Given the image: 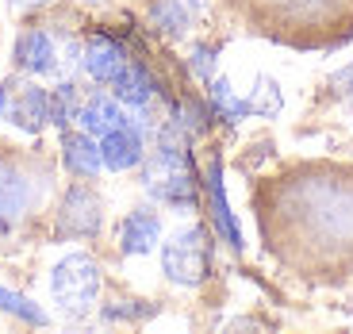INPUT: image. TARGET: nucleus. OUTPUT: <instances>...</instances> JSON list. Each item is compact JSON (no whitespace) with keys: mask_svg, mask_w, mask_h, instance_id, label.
I'll return each mask as SVG.
<instances>
[{"mask_svg":"<svg viewBox=\"0 0 353 334\" xmlns=\"http://www.w3.org/2000/svg\"><path fill=\"white\" fill-rule=\"evenodd\" d=\"M330 88H334V92H338L342 100H353V58L334 73V77H330Z\"/></svg>","mask_w":353,"mask_h":334,"instance_id":"4be33fe9","label":"nucleus"},{"mask_svg":"<svg viewBox=\"0 0 353 334\" xmlns=\"http://www.w3.org/2000/svg\"><path fill=\"white\" fill-rule=\"evenodd\" d=\"M100 219H104V204L92 188L73 185L70 193L58 204V235L62 238H88L100 230Z\"/></svg>","mask_w":353,"mask_h":334,"instance_id":"0eeeda50","label":"nucleus"},{"mask_svg":"<svg viewBox=\"0 0 353 334\" xmlns=\"http://www.w3.org/2000/svg\"><path fill=\"white\" fill-rule=\"evenodd\" d=\"M0 311H8V315L23 319V323H46V315L31 304V299H23L19 292L12 288H0Z\"/></svg>","mask_w":353,"mask_h":334,"instance_id":"aec40b11","label":"nucleus"},{"mask_svg":"<svg viewBox=\"0 0 353 334\" xmlns=\"http://www.w3.org/2000/svg\"><path fill=\"white\" fill-rule=\"evenodd\" d=\"M250 23V31L296 46L319 50L353 35V0H227Z\"/></svg>","mask_w":353,"mask_h":334,"instance_id":"f03ea898","label":"nucleus"},{"mask_svg":"<svg viewBox=\"0 0 353 334\" xmlns=\"http://www.w3.org/2000/svg\"><path fill=\"white\" fill-rule=\"evenodd\" d=\"M212 108H215V115H223L227 124H239L242 115H250V108H246V100L230 88V81H223V77H212Z\"/></svg>","mask_w":353,"mask_h":334,"instance_id":"dca6fc26","label":"nucleus"},{"mask_svg":"<svg viewBox=\"0 0 353 334\" xmlns=\"http://www.w3.org/2000/svg\"><path fill=\"white\" fill-rule=\"evenodd\" d=\"M208 188H212V204H215V219H219V230L230 238V246H242V235H239V223L230 215L227 200H223V181H219V161L212 166V177H208Z\"/></svg>","mask_w":353,"mask_h":334,"instance_id":"a211bd4d","label":"nucleus"},{"mask_svg":"<svg viewBox=\"0 0 353 334\" xmlns=\"http://www.w3.org/2000/svg\"><path fill=\"white\" fill-rule=\"evenodd\" d=\"M100 158H104V166L115 169V173L134 169L142 161V139H139V131H134L131 124L108 131L104 139H100Z\"/></svg>","mask_w":353,"mask_h":334,"instance_id":"9b49d317","label":"nucleus"},{"mask_svg":"<svg viewBox=\"0 0 353 334\" xmlns=\"http://www.w3.org/2000/svg\"><path fill=\"white\" fill-rule=\"evenodd\" d=\"M127 66L123 50H119V43H112L108 35H92L85 43V73L92 81H100V85H112V77Z\"/></svg>","mask_w":353,"mask_h":334,"instance_id":"f8f14e48","label":"nucleus"},{"mask_svg":"<svg viewBox=\"0 0 353 334\" xmlns=\"http://www.w3.org/2000/svg\"><path fill=\"white\" fill-rule=\"evenodd\" d=\"M77 119H81V131L97 135V139H104L108 131L127 124V115H123V108H119L115 97H88L85 104H81Z\"/></svg>","mask_w":353,"mask_h":334,"instance_id":"ddd939ff","label":"nucleus"},{"mask_svg":"<svg viewBox=\"0 0 353 334\" xmlns=\"http://www.w3.org/2000/svg\"><path fill=\"white\" fill-rule=\"evenodd\" d=\"M158 242H161V219L150 208H134L131 215H123V223H119V250L123 254L142 257L150 254Z\"/></svg>","mask_w":353,"mask_h":334,"instance_id":"1a4fd4ad","label":"nucleus"},{"mask_svg":"<svg viewBox=\"0 0 353 334\" xmlns=\"http://www.w3.org/2000/svg\"><path fill=\"white\" fill-rule=\"evenodd\" d=\"M0 119L27 135H39L50 124V92L31 73H12L0 81Z\"/></svg>","mask_w":353,"mask_h":334,"instance_id":"39448f33","label":"nucleus"},{"mask_svg":"<svg viewBox=\"0 0 353 334\" xmlns=\"http://www.w3.org/2000/svg\"><path fill=\"white\" fill-rule=\"evenodd\" d=\"M154 23L169 35H181L188 23H192V12L185 8V0H158L154 4Z\"/></svg>","mask_w":353,"mask_h":334,"instance_id":"6ab92c4d","label":"nucleus"},{"mask_svg":"<svg viewBox=\"0 0 353 334\" xmlns=\"http://www.w3.org/2000/svg\"><path fill=\"white\" fill-rule=\"evenodd\" d=\"M62 161L73 177H97L104 158H100V142L88 131H65L62 135Z\"/></svg>","mask_w":353,"mask_h":334,"instance_id":"9d476101","label":"nucleus"},{"mask_svg":"<svg viewBox=\"0 0 353 334\" xmlns=\"http://www.w3.org/2000/svg\"><path fill=\"white\" fill-rule=\"evenodd\" d=\"M192 73L200 81H212L215 77V50H212V46H196V50H192Z\"/></svg>","mask_w":353,"mask_h":334,"instance_id":"412c9836","label":"nucleus"},{"mask_svg":"<svg viewBox=\"0 0 353 334\" xmlns=\"http://www.w3.org/2000/svg\"><path fill=\"white\" fill-rule=\"evenodd\" d=\"M265 246L300 277L353 273V166L311 161L269 177L254 193Z\"/></svg>","mask_w":353,"mask_h":334,"instance_id":"f257e3e1","label":"nucleus"},{"mask_svg":"<svg viewBox=\"0 0 353 334\" xmlns=\"http://www.w3.org/2000/svg\"><path fill=\"white\" fill-rule=\"evenodd\" d=\"M212 254H208V235L203 227H181L165 238L161 246V273L181 288H196L208 281Z\"/></svg>","mask_w":353,"mask_h":334,"instance_id":"423d86ee","label":"nucleus"},{"mask_svg":"<svg viewBox=\"0 0 353 334\" xmlns=\"http://www.w3.org/2000/svg\"><path fill=\"white\" fill-rule=\"evenodd\" d=\"M81 104H85V100H81L77 85H73V81H62L58 88H50V124L65 131V127L77 119Z\"/></svg>","mask_w":353,"mask_h":334,"instance_id":"2eb2a0df","label":"nucleus"},{"mask_svg":"<svg viewBox=\"0 0 353 334\" xmlns=\"http://www.w3.org/2000/svg\"><path fill=\"white\" fill-rule=\"evenodd\" d=\"M50 296L62 315H70V319L88 315L100 296V265L88 254L62 257L50 273Z\"/></svg>","mask_w":353,"mask_h":334,"instance_id":"20e7f679","label":"nucleus"},{"mask_svg":"<svg viewBox=\"0 0 353 334\" xmlns=\"http://www.w3.org/2000/svg\"><path fill=\"white\" fill-rule=\"evenodd\" d=\"M50 193V169L39 158H0V235L16 230Z\"/></svg>","mask_w":353,"mask_h":334,"instance_id":"7ed1b4c3","label":"nucleus"},{"mask_svg":"<svg viewBox=\"0 0 353 334\" xmlns=\"http://www.w3.org/2000/svg\"><path fill=\"white\" fill-rule=\"evenodd\" d=\"M112 97L119 104H131V108H142L146 100L154 97V81L150 73L142 70V66H123V70L112 77Z\"/></svg>","mask_w":353,"mask_h":334,"instance_id":"4468645a","label":"nucleus"},{"mask_svg":"<svg viewBox=\"0 0 353 334\" xmlns=\"http://www.w3.org/2000/svg\"><path fill=\"white\" fill-rule=\"evenodd\" d=\"M16 66L31 77H46V73H58V43H54L46 31H23L16 43Z\"/></svg>","mask_w":353,"mask_h":334,"instance_id":"6e6552de","label":"nucleus"},{"mask_svg":"<svg viewBox=\"0 0 353 334\" xmlns=\"http://www.w3.org/2000/svg\"><path fill=\"white\" fill-rule=\"evenodd\" d=\"M281 88H276V81H269V77H257L254 81V88H250V97H246V108L254 115H261V119H273L276 112H281Z\"/></svg>","mask_w":353,"mask_h":334,"instance_id":"f3484780","label":"nucleus"}]
</instances>
